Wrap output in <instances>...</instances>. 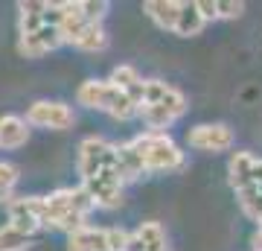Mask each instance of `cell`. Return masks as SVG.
<instances>
[{
	"label": "cell",
	"instance_id": "cell-1",
	"mask_svg": "<svg viewBox=\"0 0 262 251\" xmlns=\"http://www.w3.org/2000/svg\"><path fill=\"white\" fill-rule=\"evenodd\" d=\"M94 205L82 187H61L50 196H35V216L41 228L73 234L88 225Z\"/></svg>",
	"mask_w": 262,
	"mask_h": 251
},
{
	"label": "cell",
	"instance_id": "cell-2",
	"mask_svg": "<svg viewBox=\"0 0 262 251\" xmlns=\"http://www.w3.org/2000/svg\"><path fill=\"white\" fill-rule=\"evenodd\" d=\"M187 111V96L160 82V79H143L140 93H137V117H140L149 131H163L172 123H178Z\"/></svg>",
	"mask_w": 262,
	"mask_h": 251
},
{
	"label": "cell",
	"instance_id": "cell-3",
	"mask_svg": "<svg viewBox=\"0 0 262 251\" xmlns=\"http://www.w3.org/2000/svg\"><path fill=\"white\" fill-rule=\"evenodd\" d=\"M137 158H140L143 176L149 172H178L187 167V155L181 152V146L169 138L166 131H143L137 138L128 140Z\"/></svg>",
	"mask_w": 262,
	"mask_h": 251
},
{
	"label": "cell",
	"instance_id": "cell-4",
	"mask_svg": "<svg viewBox=\"0 0 262 251\" xmlns=\"http://www.w3.org/2000/svg\"><path fill=\"white\" fill-rule=\"evenodd\" d=\"M76 100L84 108L102 111L108 117H114V120H131V117H137L134 100L122 88L108 82V79H88V82H82L79 91H76Z\"/></svg>",
	"mask_w": 262,
	"mask_h": 251
},
{
	"label": "cell",
	"instance_id": "cell-5",
	"mask_svg": "<svg viewBox=\"0 0 262 251\" xmlns=\"http://www.w3.org/2000/svg\"><path fill=\"white\" fill-rule=\"evenodd\" d=\"M61 6V21H58V32L61 41L82 53H102L108 50V32L102 24H91L76 12L73 3H58Z\"/></svg>",
	"mask_w": 262,
	"mask_h": 251
},
{
	"label": "cell",
	"instance_id": "cell-6",
	"mask_svg": "<svg viewBox=\"0 0 262 251\" xmlns=\"http://www.w3.org/2000/svg\"><path fill=\"white\" fill-rule=\"evenodd\" d=\"M128 231L122 228H94L84 225L79 231L67 234V251H125Z\"/></svg>",
	"mask_w": 262,
	"mask_h": 251
},
{
	"label": "cell",
	"instance_id": "cell-7",
	"mask_svg": "<svg viewBox=\"0 0 262 251\" xmlns=\"http://www.w3.org/2000/svg\"><path fill=\"white\" fill-rule=\"evenodd\" d=\"M27 126H35V129H53V131H67L73 129L76 114L67 103H58V100H38L27 108Z\"/></svg>",
	"mask_w": 262,
	"mask_h": 251
},
{
	"label": "cell",
	"instance_id": "cell-8",
	"mask_svg": "<svg viewBox=\"0 0 262 251\" xmlns=\"http://www.w3.org/2000/svg\"><path fill=\"white\" fill-rule=\"evenodd\" d=\"M236 143V131L227 123H198L187 131V146L195 152H230Z\"/></svg>",
	"mask_w": 262,
	"mask_h": 251
},
{
	"label": "cell",
	"instance_id": "cell-9",
	"mask_svg": "<svg viewBox=\"0 0 262 251\" xmlns=\"http://www.w3.org/2000/svg\"><path fill=\"white\" fill-rule=\"evenodd\" d=\"M61 44L64 41H61V32H58L56 24H44L35 32L20 35L18 50H20V56H27V59H41V56H47V53H53V50H58Z\"/></svg>",
	"mask_w": 262,
	"mask_h": 251
},
{
	"label": "cell",
	"instance_id": "cell-10",
	"mask_svg": "<svg viewBox=\"0 0 262 251\" xmlns=\"http://www.w3.org/2000/svg\"><path fill=\"white\" fill-rule=\"evenodd\" d=\"M125 251H169L166 228L160 222H143L137 231L128 234Z\"/></svg>",
	"mask_w": 262,
	"mask_h": 251
},
{
	"label": "cell",
	"instance_id": "cell-11",
	"mask_svg": "<svg viewBox=\"0 0 262 251\" xmlns=\"http://www.w3.org/2000/svg\"><path fill=\"white\" fill-rule=\"evenodd\" d=\"M29 140V126L18 114L0 117V149H20Z\"/></svg>",
	"mask_w": 262,
	"mask_h": 251
},
{
	"label": "cell",
	"instance_id": "cell-12",
	"mask_svg": "<svg viewBox=\"0 0 262 251\" xmlns=\"http://www.w3.org/2000/svg\"><path fill=\"white\" fill-rule=\"evenodd\" d=\"M207 27L204 15H201V9H198V0L195 3H181V12H178V21H175V35L181 38H195L201 35Z\"/></svg>",
	"mask_w": 262,
	"mask_h": 251
},
{
	"label": "cell",
	"instance_id": "cell-13",
	"mask_svg": "<svg viewBox=\"0 0 262 251\" xmlns=\"http://www.w3.org/2000/svg\"><path fill=\"white\" fill-rule=\"evenodd\" d=\"M143 12H146L149 21H155L160 29L172 32V29H175V21H178V12H181V0H146V3H143Z\"/></svg>",
	"mask_w": 262,
	"mask_h": 251
},
{
	"label": "cell",
	"instance_id": "cell-14",
	"mask_svg": "<svg viewBox=\"0 0 262 251\" xmlns=\"http://www.w3.org/2000/svg\"><path fill=\"white\" fill-rule=\"evenodd\" d=\"M198 9H201L204 21H233L242 18L245 3H239V0H198Z\"/></svg>",
	"mask_w": 262,
	"mask_h": 251
},
{
	"label": "cell",
	"instance_id": "cell-15",
	"mask_svg": "<svg viewBox=\"0 0 262 251\" xmlns=\"http://www.w3.org/2000/svg\"><path fill=\"white\" fill-rule=\"evenodd\" d=\"M108 82H114L117 88H122V91L128 93L131 100H134V105H137V93H140V85H143V76L137 73V67L131 65H117L111 70V79Z\"/></svg>",
	"mask_w": 262,
	"mask_h": 251
},
{
	"label": "cell",
	"instance_id": "cell-16",
	"mask_svg": "<svg viewBox=\"0 0 262 251\" xmlns=\"http://www.w3.org/2000/svg\"><path fill=\"white\" fill-rule=\"evenodd\" d=\"M35 242V237L27 231H20L15 225H0V251H27Z\"/></svg>",
	"mask_w": 262,
	"mask_h": 251
},
{
	"label": "cell",
	"instance_id": "cell-17",
	"mask_svg": "<svg viewBox=\"0 0 262 251\" xmlns=\"http://www.w3.org/2000/svg\"><path fill=\"white\" fill-rule=\"evenodd\" d=\"M20 181V169L9 161H0V205H9L12 202V193Z\"/></svg>",
	"mask_w": 262,
	"mask_h": 251
},
{
	"label": "cell",
	"instance_id": "cell-18",
	"mask_svg": "<svg viewBox=\"0 0 262 251\" xmlns=\"http://www.w3.org/2000/svg\"><path fill=\"white\" fill-rule=\"evenodd\" d=\"M73 6H76V12H79L84 21H91V24H102V18L108 15V9H111L108 0H73Z\"/></svg>",
	"mask_w": 262,
	"mask_h": 251
}]
</instances>
